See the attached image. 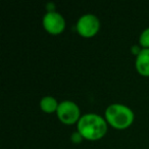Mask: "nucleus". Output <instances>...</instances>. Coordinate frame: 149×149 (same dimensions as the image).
<instances>
[{"mask_svg": "<svg viewBox=\"0 0 149 149\" xmlns=\"http://www.w3.org/2000/svg\"><path fill=\"white\" fill-rule=\"evenodd\" d=\"M78 131L88 140H98L106 134L107 124L102 116L96 113H86L78 122Z\"/></svg>", "mask_w": 149, "mask_h": 149, "instance_id": "1", "label": "nucleus"}, {"mask_svg": "<svg viewBox=\"0 0 149 149\" xmlns=\"http://www.w3.org/2000/svg\"><path fill=\"white\" fill-rule=\"evenodd\" d=\"M107 123L116 129H126L134 120V112L130 107L120 103H113L107 106L105 110Z\"/></svg>", "mask_w": 149, "mask_h": 149, "instance_id": "2", "label": "nucleus"}, {"mask_svg": "<svg viewBox=\"0 0 149 149\" xmlns=\"http://www.w3.org/2000/svg\"><path fill=\"white\" fill-rule=\"evenodd\" d=\"M60 122L65 125H72L80 120V108L74 101L64 100L60 102L56 110Z\"/></svg>", "mask_w": 149, "mask_h": 149, "instance_id": "3", "label": "nucleus"}, {"mask_svg": "<svg viewBox=\"0 0 149 149\" xmlns=\"http://www.w3.org/2000/svg\"><path fill=\"white\" fill-rule=\"evenodd\" d=\"M100 22L95 15L86 13L83 15L77 23V31L83 37H92L98 32Z\"/></svg>", "mask_w": 149, "mask_h": 149, "instance_id": "4", "label": "nucleus"}, {"mask_svg": "<svg viewBox=\"0 0 149 149\" xmlns=\"http://www.w3.org/2000/svg\"><path fill=\"white\" fill-rule=\"evenodd\" d=\"M43 26L48 33L57 35L64 30L65 21L57 11H48L43 17Z\"/></svg>", "mask_w": 149, "mask_h": 149, "instance_id": "5", "label": "nucleus"}, {"mask_svg": "<svg viewBox=\"0 0 149 149\" xmlns=\"http://www.w3.org/2000/svg\"><path fill=\"white\" fill-rule=\"evenodd\" d=\"M136 68L138 72L145 77H149V48L141 49L136 57Z\"/></svg>", "mask_w": 149, "mask_h": 149, "instance_id": "6", "label": "nucleus"}, {"mask_svg": "<svg viewBox=\"0 0 149 149\" xmlns=\"http://www.w3.org/2000/svg\"><path fill=\"white\" fill-rule=\"evenodd\" d=\"M59 103H57V100L52 96H45L40 101V107L43 111L51 113L57 110Z\"/></svg>", "mask_w": 149, "mask_h": 149, "instance_id": "7", "label": "nucleus"}, {"mask_svg": "<svg viewBox=\"0 0 149 149\" xmlns=\"http://www.w3.org/2000/svg\"><path fill=\"white\" fill-rule=\"evenodd\" d=\"M139 41H140V44L144 48H149V28L145 29L144 31L141 33Z\"/></svg>", "mask_w": 149, "mask_h": 149, "instance_id": "8", "label": "nucleus"}, {"mask_svg": "<svg viewBox=\"0 0 149 149\" xmlns=\"http://www.w3.org/2000/svg\"><path fill=\"white\" fill-rule=\"evenodd\" d=\"M82 138H83V136H82V135L80 134L79 131L72 133V141L74 143H80L82 141Z\"/></svg>", "mask_w": 149, "mask_h": 149, "instance_id": "9", "label": "nucleus"}, {"mask_svg": "<svg viewBox=\"0 0 149 149\" xmlns=\"http://www.w3.org/2000/svg\"><path fill=\"white\" fill-rule=\"evenodd\" d=\"M132 51H133V53H135L136 55H138V54L140 53L141 49L139 48V46L135 45V46H133V47H132Z\"/></svg>", "mask_w": 149, "mask_h": 149, "instance_id": "10", "label": "nucleus"}]
</instances>
